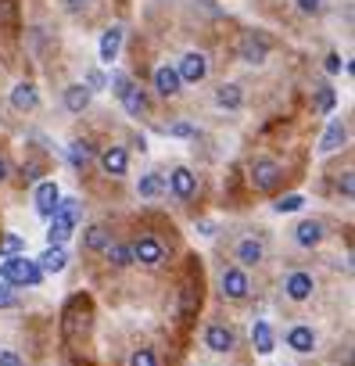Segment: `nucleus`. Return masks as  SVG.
<instances>
[{
    "label": "nucleus",
    "mask_w": 355,
    "mask_h": 366,
    "mask_svg": "<svg viewBox=\"0 0 355 366\" xmlns=\"http://www.w3.org/2000/svg\"><path fill=\"white\" fill-rule=\"evenodd\" d=\"M43 280L36 259H25V255H11L0 262V284H8V288H36Z\"/></svg>",
    "instance_id": "f257e3e1"
},
{
    "label": "nucleus",
    "mask_w": 355,
    "mask_h": 366,
    "mask_svg": "<svg viewBox=\"0 0 355 366\" xmlns=\"http://www.w3.org/2000/svg\"><path fill=\"white\" fill-rule=\"evenodd\" d=\"M248 176H251V187H255V190H273V187L280 183L284 169L273 162V158H255L251 169H248Z\"/></svg>",
    "instance_id": "f03ea898"
},
{
    "label": "nucleus",
    "mask_w": 355,
    "mask_h": 366,
    "mask_svg": "<svg viewBox=\"0 0 355 366\" xmlns=\"http://www.w3.org/2000/svg\"><path fill=\"white\" fill-rule=\"evenodd\" d=\"M222 298H230V301H240V298H248V291H251V280H248V273L240 266H230V269H222Z\"/></svg>",
    "instance_id": "7ed1b4c3"
},
{
    "label": "nucleus",
    "mask_w": 355,
    "mask_h": 366,
    "mask_svg": "<svg viewBox=\"0 0 355 366\" xmlns=\"http://www.w3.org/2000/svg\"><path fill=\"white\" fill-rule=\"evenodd\" d=\"M176 76H180V83H201V79L208 76V58L201 51L183 54V61L176 65Z\"/></svg>",
    "instance_id": "20e7f679"
},
{
    "label": "nucleus",
    "mask_w": 355,
    "mask_h": 366,
    "mask_svg": "<svg viewBox=\"0 0 355 366\" xmlns=\"http://www.w3.org/2000/svg\"><path fill=\"white\" fill-rule=\"evenodd\" d=\"M284 291H287L290 301H309L312 291H316V280H312V273H305V269H295V273H287Z\"/></svg>",
    "instance_id": "39448f33"
},
{
    "label": "nucleus",
    "mask_w": 355,
    "mask_h": 366,
    "mask_svg": "<svg viewBox=\"0 0 355 366\" xmlns=\"http://www.w3.org/2000/svg\"><path fill=\"white\" fill-rule=\"evenodd\" d=\"M129 251H133V262H144V266H161L165 262V248H161L154 237H140Z\"/></svg>",
    "instance_id": "423d86ee"
},
{
    "label": "nucleus",
    "mask_w": 355,
    "mask_h": 366,
    "mask_svg": "<svg viewBox=\"0 0 355 366\" xmlns=\"http://www.w3.org/2000/svg\"><path fill=\"white\" fill-rule=\"evenodd\" d=\"M165 190H172L176 198H183V201H187V198H194V190H198V180H194V172H190V169L180 165V169H172V172H169Z\"/></svg>",
    "instance_id": "0eeeda50"
},
{
    "label": "nucleus",
    "mask_w": 355,
    "mask_h": 366,
    "mask_svg": "<svg viewBox=\"0 0 355 366\" xmlns=\"http://www.w3.org/2000/svg\"><path fill=\"white\" fill-rule=\"evenodd\" d=\"M266 58H269V43H266V36L248 33L244 43H240V61H248V65H262Z\"/></svg>",
    "instance_id": "6e6552de"
},
{
    "label": "nucleus",
    "mask_w": 355,
    "mask_h": 366,
    "mask_svg": "<svg viewBox=\"0 0 355 366\" xmlns=\"http://www.w3.org/2000/svg\"><path fill=\"white\" fill-rule=\"evenodd\" d=\"M205 345L222 356V352H230V348L237 345V338H233V330L226 327V323H212V327L205 330Z\"/></svg>",
    "instance_id": "1a4fd4ad"
},
{
    "label": "nucleus",
    "mask_w": 355,
    "mask_h": 366,
    "mask_svg": "<svg viewBox=\"0 0 355 366\" xmlns=\"http://www.w3.org/2000/svg\"><path fill=\"white\" fill-rule=\"evenodd\" d=\"M58 201H61V190H58V183L43 180V183L36 187V212H40L43 219H51V216H54V209H58Z\"/></svg>",
    "instance_id": "9d476101"
},
{
    "label": "nucleus",
    "mask_w": 355,
    "mask_h": 366,
    "mask_svg": "<svg viewBox=\"0 0 355 366\" xmlns=\"http://www.w3.org/2000/svg\"><path fill=\"white\" fill-rule=\"evenodd\" d=\"M345 140H348L345 122H341V119H330L327 133H323V140H319V155H334V151H341V148H345Z\"/></svg>",
    "instance_id": "9b49d317"
},
{
    "label": "nucleus",
    "mask_w": 355,
    "mask_h": 366,
    "mask_svg": "<svg viewBox=\"0 0 355 366\" xmlns=\"http://www.w3.org/2000/svg\"><path fill=\"white\" fill-rule=\"evenodd\" d=\"M101 169L108 172V176H126V169H129L126 148H104L101 151Z\"/></svg>",
    "instance_id": "f8f14e48"
},
{
    "label": "nucleus",
    "mask_w": 355,
    "mask_h": 366,
    "mask_svg": "<svg viewBox=\"0 0 355 366\" xmlns=\"http://www.w3.org/2000/svg\"><path fill=\"white\" fill-rule=\"evenodd\" d=\"M287 348H295V352H312L316 348V334H312V327H305V323H298V327H290L287 330Z\"/></svg>",
    "instance_id": "ddd939ff"
},
{
    "label": "nucleus",
    "mask_w": 355,
    "mask_h": 366,
    "mask_svg": "<svg viewBox=\"0 0 355 366\" xmlns=\"http://www.w3.org/2000/svg\"><path fill=\"white\" fill-rule=\"evenodd\" d=\"M262 255H266V248H262L258 237H244V241L237 244V262H240V269H244V266H258V262H262Z\"/></svg>",
    "instance_id": "4468645a"
},
{
    "label": "nucleus",
    "mask_w": 355,
    "mask_h": 366,
    "mask_svg": "<svg viewBox=\"0 0 355 366\" xmlns=\"http://www.w3.org/2000/svg\"><path fill=\"white\" fill-rule=\"evenodd\" d=\"M180 76H176V69H169V65H161L158 72H154V90L161 93V98H176L180 93Z\"/></svg>",
    "instance_id": "2eb2a0df"
},
{
    "label": "nucleus",
    "mask_w": 355,
    "mask_h": 366,
    "mask_svg": "<svg viewBox=\"0 0 355 366\" xmlns=\"http://www.w3.org/2000/svg\"><path fill=\"white\" fill-rule=\"evenodd\" d=\"M72 230H76V222H72V219H65V216H51V230H47V244H51V248H61V244L72 237Z\"/></svg>",
    "instance_id": "dca6fc26"
},
{
    "label": "nucleus",
    "mask_w": 355,
    "mask_h": 366,
    "mask_svg": "<svg viewBox=\"0 0 355 366\" xmlns=\"http://www.w3.org/2000/svg\"><path fill=\"white\" fill-rule=\"evenodd\" d=\"M295 241H298L301 248H316V244L323 241V222H316V219H301V222H298V230H295Z\"/></svg>",
    "instance_id": "f3484780"
},
{
    "label": "nucleus",
    "mask_w": 355,
    "mask_h": 366,
    "mask_svg": "<svg viewBox=\"0 0 355 366\" xmlns=\"http://www.w3.org/2000/svg\"><path fill=\"white\" fill-rule=\"evenodd\" d=\"M11 104H14V111H32L40 104V93H36V87L32 83H19L11 90Z\"/></svg>",
    "instance_id": "a211bd4d"
},
{
    "label": "nucleus",
    "mask_w": 355,
    "mask_h": 366,
    "mask_svg": "<svg viewBox=\"0 0 355 366\" xmlns=\"http://www.w3.org/2000/svg\"><path fill=\"white\" fill-rule=\"evenodd\" d=\"M251 341H255V352H258V356H269L273 348H277V338H273V327H269L266 320H258V323L251 327Z\"/></svg>",
    "instance_id": "6ab92c4d"
},
{
    "label": "nucleus",
    "mask_w": 355,
    "mask_h": 366,
    "mask_svg": "<svg viewBox=\"0 0 355 366\" xmlns=\"http://www.w3.org/2000/svg\"><path fill=\"white\" fill-rule=\"evenodd\" d=\"M90 98H93V93H90L83 83H72L69 90H65V108H69L72 115H79V111L90 108Z\"/></svg>",
    "instance_id": "aec40b11"
},
{
    "label": "nucleus",
    "mask_w": 355,
    "mask_h": 366,
    "mask_svg": "<svg viewBox=\"0 0 355 366\" xmlns=\"http://www.w3.org/2000/svg\"><path fill=\"white\" fill-rule=\"evenodd\" d=\"M119 47H122V25H111L101 36V61L104 65H111V61L119 58Z\"/></svg>",
    "instance_id": "412c9836"
},
{
    "label": "nucleus",
    "mask_w": 355,
    "mask_h": 366,
    "mask_svg": "<svg viewBox=\"0 0 355 366\" xmlns=\"http://www.w3.org/2000/svg\"><path fill=\"white\" fill-rule=\"evenodd\" d=\"M119 101H122V108H126L133 119H140L144 111H148V98H144V90H140V87H133V83L126 87V93H122Z\"/></svg>",
    "instance_id": "4be33fe9"
},
{
    "label": "nucleus",
    "mask_w": 355,
    "mask_h": 366,
    "mask_svg": "<svg viewBox=\"0 0 355 366\" xmlns=\"http://www.w3.org/2000/svg\"><path fill=\"white\" fill-rule=\"evenodd\" d=\"M36 266H40V273H61L69 266V255H65V248H47L36 259Z\"/></svg>",
    "instance_id": "5701e85b"
},
{
    "label": "nucleus",
    "mask_w": 355,
    "mask_h": 366,
    "mask_svg": "<svg viewBox=\"0 0 355 366\" xmlns=\"http://www.w3.org/2000/svg\"><path fill=\"white\" fill-rule=\"evenodd\" d=\"M93 158H97V151H93L90 140H72V144H69V162H72L76 169H87Z\"/></svg>",
    "instance_id": "b1692460"
},
{
    "label": "nucleus",
    "mask_w": 355,
    "mask_h": 366,
    "mask_svg": "<svg viewBox=\"0 0 355 366\" xmlns=\"http://www.w3.org/2000/svg\"><path fill=\"white\" fill-rule=\"evenodd\" d=\"M83 244H87V251H104V248L111 244V233H108V227H101V222H93V227H87V230H83Z\"/></svg>",
    "instance_id": "393cba45"
},
{
    "label": "nucleus",
    "mask_w": 355,
    "mask_h": 366,
    "mask_svg": "<svg viewBox=\"0 0 355 366\" xmlns=\"http://www.w3.org/2000/svg\"><path fill=\"white\" fill-rule=\"evenodd\" d=\"M240 101H244V93H240V87H237V83H222V87L216 90V104H219V108H226V111H237V108H240Z\"/></svg>",
    "instance_id": "a878e982"
},
{
    "label": "nucleus",
    "mask_w": 355,
    "mask_h": 366,
    "mask_svg": "<svg viewBox=\"0 0 355 366\" xmlns=\"http://www.w3.org/2000/svg\"><path fill=\"white\" fill-rule=\"evenodd\" d=\"M137 194H140V198H161V194H165V176H158V172L140 176V180H137Z\"/></svg>",
    "instance_id": "bb28decb"
},
{
    "label": "nucleus",
    "mask_w": 355,
    "mask_h": 366,
    "mask_svg": "<svg viewBox=\"0 0 355 366\" xmlns=\"http://www.w3.org/2000/svg\"><path fill=\"white\" fill-rule=\"evenodd\" d=\"M104 255H108V262L115 266V269H126V266H133V251H129L126 244H115V241H111V244L104 248Z\"/></svg>",
    "instance_id": "cd10ccee"
},
{
    "label": "nucleus",
    "mask_w": 355,
    "mask_h": 366,
    "mask_svg": "<svg viewBox=\"0 0 355 366\" xmlns=\"http://www.w3.org/2000/svg\"><path fill=\"white\" fill-rule=\"evenodd\" d=\"M301 205H305L301 194H284V198H277V205H273V209H277L280 216H287V212H301Z\"/></svg>",
    "instance_id": "c85d7f7f"
},
{
    "label": "nucleus",
    "mask_w": 355,
    "mask_h": 366,
    "mask_svg": "<svg viewBox=\"0 0 355 366\" xmlns=\"http://www.w3.org/2000/svg\"><path fill=\"white\" fill-rule=\"evenodd\" d=\"M25 248V241L19 233H8V237H0V255L4 259H11V255H19V251Z\"/></svg>",
    "instance_id": "c756f323"
},
{
    "label": "nucleus",
    "mask_w": 355,
    "mask_h": 366,
    "mask_svg": "<svg viewBox=\"0 0 355 366\" xmlns=\"http://www.w3.org/2000/svg\"><path fill=\"white\" fill-rule=\"evenodd\" d=\"M79 201L76 198H65V201H58V209H54V216H65V219H72V222H79Z\"/></svg>",
    "instance_id": "7c9ffc66"
},
{
    "label": "nucleus",
    "mask_w": 355,
    "mask_h": 366,
    "mask_svg": "<svg viewBox=\"0 0 355 366\" xmlns=\"http://www.w3.org/2000/svg\"><path fill=\"white\" fill-rule=\"evenodd\" d=\"M129 366H158V359H154L151 348H137V352L129 356Z\"/></svg>",
    "instance_id": "2f4dec72"
},
{
    "label": "nucleus",
    "mask_w": 355,
    "mask_h": 366,
    "mask_svg": "<svg viewBox=\"0 0 355 366\" xmlns=\"http://www.w3.org/2000/svg\"><path fill=\"white\" fill-rule=\"evenodd\" d=\"M169 137H180V140H187V137H194V133H198V130H194V126L190 122H176V126H169V130H165Z\"/></svg>",
    "instance_id": "473e14b6"
},
{
    "label": "nucleus",
    "mask_w": 355,
    "mask_h": 366,
    "mask_svg": "<svg viewBox=\"0 0 355 366\" xmlns=\"http://www.w3.org/2000/svg\"><path fill=\"white\" fill-rule=\"evenodd\" d=\"M126 87H129V76L126 72H111V90H115V98H122Z\"/></svg>",
    "instance_id": "72a5a7b5"
},
{
    "label": "nucleus",
    "mask_w": 355,
    "mask_h": 366,
    "mask_svg": "<svg viewBox=\"0 0 355 366\" xmlns=\"http://www.w3.org/2000/svg\"><path fill=\"white\" fill-rule=\"evenodd\" d=\"M323 8H327L323 0H298V11L301 14H323Z\"/></svg>",
    "instance_id": "f704fd0d"
},
{
    "label": "nucleus",
    "mask_w": 355,
    "mask_h": 366,
    "mask_svg": "<svg viewBox=\"0 0 355 366\" xmlns=\"http://www.w3.org/2000/svg\"><path fill=\"white\" fill-rule=\"evenodd\" d=\"M83 87H87L90 93H93V90H104V76L97 72V69H90V72H87V83H83Z\"/></svg>",
    "instance_id": "c9c22d12"
},
{
    "label": "nucleus",
    "mask_w": 355,
    "mask_h": 366,
    "mask_svg": "<svg viewBox=\"0 0 355 366\" xmlns=\"http://www.w3.org/2000/svg\"><path fill=\"white\" fill-rule=\"evenodd\" d=\"M319 108L323 111H334V90L330 87H319Z\"/></svg>",
    "instance_id": "e433bc0d"
},
{
    "label": "nucleus",
    "mask_w": 355,
    "mask_h": 366,
    "mask_svg": "<svg viewBox=\"0 0 355 366\" xmlns=\"http://www.w3.org/2000/svg\"><path fill=\"white\" fill-rule=\"evenodd\" d=\"M337 187H341V194H345V198H352V194H355V180H352V172H345V176L337 180Z\"/></svg>",
    "instance_id": "4c0bfd02"
},
{
    "label": "nucleus",
    "mask_w": 355,
    "mask_h": 366,
    "mask_svg": "<svg viewBox=\"0 0 355 366\" xmlns=\"http://www.w3.org/2000/svg\"><path fill=\"white\" fill-rule=\"evenodd\" d=\"M341 69H345V65H341V54H327V72H330V76H337Z\"/></svg>",
    "instance_id": "58836bf2"
},
{
    "label": "nucleus",
    "mask_w": 355,
    "mask_h": 366,
    "mask_svg": "<svg viewBox=\"0 0 355 366\" xmlns=\"http://www.w3.org/2000/svg\"><path fill=\"white\" fill-rule=\"evenodd\" d=\"M0 366H22V359L14 352H0Z\"/></svg>",
    "instance_id": "ea45409f"
},
{
    "label": "nucleus",
    "mask_w": 355,
    "mask_h": 366,
    "mask_svg": "<svg viewBox=\"0 0 355 366\" xmlns=\"http://www.w3.org/2000/svg\"><path fill=\"white\" fill-rule=\"evenodd\" d=\"M22 176H25V180H36V176H40V165H36V162L22 165Z\"/></svg>",
    "instance_id": "a19ab883"
},
{
    "label": "nucleus",
    "mask_w": 355,
    "mask_h": 366,
    "mask_svg": "<svg viewBox=\"0 0 355 366\" xmlns=\"http://www.w3.org/2000/svg\"><path fill=\"white\" fill-rule=\"evenodd\" d=\"M11 301H14V298H11V291H8V284H0V309H8Z\"/></svg>",
    "instance_id": "79ce46f5"
},
{
    "label": "nucleus",
    "mask_w": 355,
    "mask_h": 366,
    "mask_svg": "<svg viewBox=\"0 0 355 366\" xmlns=\"http://www.w3.org/2000/svg\"><path fill=\"white\" fill-rule=\"evenodd\" d=\"M65 8H69V11H83L87 0H65Z\"/></svg>",
    "instance_id": "37998d69"
},
{
    "label": "nucleus",
    "mask_w": 355,
    "mask_h": 366,
    "mask_svg": "<svg viewBox=\"0 0 355 366\" xmlns=\"http://www.w3.org/2000/svg\"><path fill=\"white\" fill-rule=\"evenodd\" d=\"M4 172H8V165H4V158H0V180H4Z\"/></svg>",
    "instance_id": "c03bdc74"
}]
</instances>
